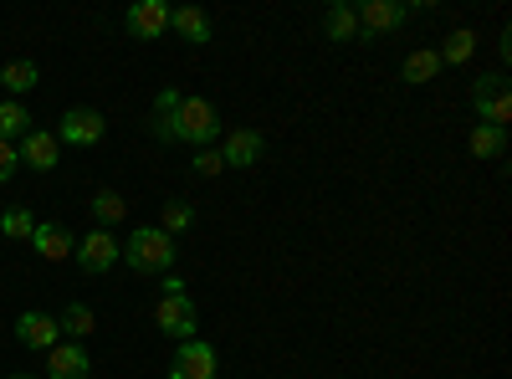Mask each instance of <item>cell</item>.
<instances>
[{"mask_svg":"<svg viewBox=\"0 0 512 379\" xmlns=\"http://www.w3.org/2000/svg\"><path fill=\"white\" fill-rule=\"evenodd\" d=\"M31 134V113L21 103H0V144H16Z\"/></svg>","mask_w":512,"mask_h":379,"instance_id":"7402d4cb","label":"cell"},{"mask_svg":"<svg viewBox=\"0 0 512 379\" xmlns=\"http://www.w3.org/2000/svg\"><path fill=\"white\" fill-rule=\"evenodd\" d=\"M0 231H6L11 241H31V231H36V216L26 205H11L6 216H0Z\"/></svg>","mask_w":512,"mask_h":379,"instance_id":"d4e9b609","label":"cell"},{"mask_svg":"<svg viewBox=\"0 0 512 379\" xmlns=\"http://www.w3.org/2000/svg\"><path fill=\"white\" fill-rule=\"evenodd\" d=\"M6 379H36V374H6Z\"/></svg>","mask_w":512,"mask_h":379,"instance_id":"83f0119b","label":"cell"},{"mask_svg":"<svg viewBox=\"0 0 512 379\" xmlns=\"http://www.w3.org/2000/svg\"><path fill=\"white\" fill-rule=\"evenodd\" d=\"M154 323L169 333V339H195V328H200V313H195V298L190 292H159V303H154Z\"/></svg>","mask_w":512,"mask_h":379,"instance_id":"3957f363","label":"cell"},{"mask_svg":"<svg viewBox=\"0 0 512 379\" xmlns=\"http://www.w3.org/2000/svg\"><path fill=\"white\" fill-rule=\"evenodd\" d=\"M472 154L477 159H502L507 154V129H497V123H477L472 129Z\"/></svg>","mask_w":512,"mask_h":379,"instance_id":"d6986e66","label":"cell"},{"mask_svg":"<svg viewBox=\"0 0 512 379\" xmlns=\"http://www.w3.org/2000/svg\"><path fill=\"white\" fill-rule=\"evenodd\" d=\"M149 134L159 144H195V149H205L210 139H221V113H216V103H205V98L164 88L154 98V113H149Z\"/></svg>","mask_w":512,"mask_h":379,"instance_id":"6da1fadb","label":"cell"},{"mask_svg":"<svg viewBox=\"0 0 512 379\" xmlns=\"http://www.w3.org/2000/svg\"><path fill=\"white\" fill-rule=\"evenodd\" d=\"M16 170H21V154H16V144H0V185H6Z\"/></svg>","mask_w":512,"mask_h":379,"instance_id":"4316f807","label":"cell"},{"mask_svg":"<svg viewBox=\"0 0 512 379\" xmlns=\"http://www.w3.org/2000/svg\"><path fill=\"white\" fill-rule=\"evenodd\" d=\"M436 57H441V67H461V62H472L477 57V36L472 31H451L446 41H441V47H436Z\"/></svg>","mask_w":512,"mask_h":379,"instance_id":"e0dca14e","label":"cell"},{"mask_svg":"<svg viewBox=\"0 0 512 379\" xmlns=\"http://www.w3.org/2000/svg\"><path fill=\"white\" fill-rule=\"evenodd\" d=\"M36 82H41V72H36V62H6V67H0V88H6V93H11V103H16L21 93H31V88H36Z\"/></svg>","mask_w":512,"mask_h":379,"instance_id":"ac0fdd59","label":"cell"},{"mask_svg":"<svg viewBox=\"0 0 512 379\" xmlns=\"http://www.w3.org/2000/svg\"><path fill=\"white\" fill-rule=\"evenodd\" d=\"M88 210H93V221H98V231H108V226H118V221L128 216V205H123V195H113V190H98Z\"/></svg>","mask_w":512,"mask_h":379,"instance_id":"cb8c5ba5","label":"cell"},{"mask_svg":"<svg viewBox=\"0 0 512 379\" xmlns=\"http://www.w3.org/2000/svg\"><path fill=\"white\" fill-rule=\"evenodd\" d=\"M16 154H21V164H31L36 175H47V170H57L62 144H57V134H47V129H31V134L16 144Z\"/></svg>","mask_w":512,"mask_h":379,"instance_id":"8fae6325","label":"cell"},{"mask_svg":"<svg viewBox=\"0 0 512 379\" xmlns=\"http://www.w3.org/2000/svg\"><path fill=\"white\" fill-rule=\"evenodd\" d=\"M190 226H195V205H190V200H164L159 231H164V236H180V231H190Z\"/></svg>","mask_w":512,"mask_h":379,"instance_id":"44dd1931","label":"cell"},{"mask_svg":"<svg viewBox=\"0 0 512 379\" xmlns=\"http://www.w3.org/2000/svg\"><path fill=\"white\" fill-rule=\"evenodd\" d=\"M93 374V359H88V349L82 344H57V349H47V379H88Z\"/></svg>","mask_w":512,"mask_h":379,"instance_id":"4fadbf2b","label":"cell"},{"mask_svg":"<svg viewBox=\"0 0 512 379\" xmlns=\"http://www.w3.org/2000/svg\"><path fill=\"white\" fill-rule=\"evenodd\" d=\"M323 31H328V41H359V16L349 0H333L323 11Z\"/></svg>","mask_w":512,"mask_h":379,"instance_id":"2e32d148","label":"cell"},{"mask_svg":"<svg viewBox=\"0 0 512 379\" xmlns=\"http://www.w3.org/2000/svg\"><path fill=\"white\" fill-rule=\"evenodd\" d=\"M216 369H221V359H216V349H210L200 333L185 339L175 349V359H169V379H216Z\"/></svg>","mask_w":512,"mask_h":379,"instance_id":"5b68a950","label":"cell"},{"mask_svg":"<svg viewBox=\"0 0 512 379\" xmlns=\"http://www.w3.org/2000/svg\"><path fill=\"white\" fill-rule=\"evenodd\" d=\"M175 251H180L175 236H164L159 226H139L134 236L118 246V262L134 267V272H144V277H154V272H169V267H175Z\"/></svg>","mask_w":512,"mask_h":379,"instance_id":"7a4b0ae2","label":"cell"},{"mask_svg":"<svg viewBox=\"0 0 512 379\" xmlns=\"http://www.w3.org/2000/svg\"><path fill=\"white\" fill-rule=\"evenodd\" d=\"M93 323H98V318H93V308H88V303H67V313L57 318V328L67 333L72 344H82V339H88V333H93Z\"/></svg>","mask_w":512,"mask_h":379,"instance_id":"ffe728a7","label":"cell"},{"mask_svg":"<svg viewBox=\"0 0 512 379\" xmlns=\"http://www.w3.org/2000/svg\"><path fill=\"white\" fill-rule=\"evenodd\" d=\"M103 134H108V123H103L98 108H67L62 113V129H57V144L93 149V144H103Z\"/></svg>","mask_w":512,"mask_h":379,"instance_id":"52a82bcc","label":"cell"},{"mask_svg":"<svg viewBox=\"0 0 512 379\" xmlns=\"http://www.w3.org/2000/svg\"><path fill=\"white\" fill-rule=\"evenodd\" d=\"M359 16V41L369 36H390L410 21V6H400V0H364V6H354Z\"/></svg>","mask_w":512,"mask_h":379,"instance_id":"8992f818","label":"cell"},{"mask_svg":"<svg viewBox=\"0 0 512 379\" xmlns=\"http://www.w3.org/2000/svg\"><path fill=\"white\" fill-rule=\"evenodd\" d=\"M190 170H195L200 180H216V175L226 170V164H221V154H216V149H195V164H190Z\"/></svg>","mask_w":512,"mask_h":379,"instance_id":"484cf974","label":"cell"},{"mask_svg":"<svg viewBox=\"0 0 512 379\" xmlns=\"http://www.w3.org/2000/svg\"><path fill=\"white\" fill-rule=\"evenodd\" d=\"M72 257H77V267L88 272V277H103L118 262V241H113V231H88V236L72 246Z\"/></svg>","mask_w":512,"mask_h":379,"instance_id":"ba28073f","label":"cell"},{"mask_svg":"<svg viewBox=\"0 0 512 379\" xmlns=\"http://www.w3.org/2000/svg\"><path fill=\"white\" fill-rule=\"evenodd\" d=\"M16 339L26 344V349H57L62 344V328H57V318L52 313H21L16 318Z\"/></svg>","mask_w":512,"mask_h":379,"instance_id":"7c38bea8","label":"cell"},{"mask_svg":"<svg viewBox=\"0 0 512 379\" xmlns=\"http://www.w3.org/2000/svg\"><path fill=\"white\" fill-rule=\"evenodd\" d=\"M169 31H180L185 41H210V16L200 6H169Z\"/></svg>","mask_w":512,"mask_h":379,"instance_id":"9a60e30c","label":"cell"},{"mask_svg":"<svg viewBox=\"0 0 512 379\" xmlns=\"http://www.w3.org/2000/svg\"><path fill=\"white\" fill-rule=\"evenodd\" d=\"M31 246H36V257H41V262H67L77 241H72V236H67V226H57V221H36Z\"/></svg>","mask_w":512,"mask_h":379,"instance_id":"5bb4252c","label":"cell"},{"mask_svg":"<svg viewBox=\"0 0 512 379\" xmlns=\"http://www.w3.org/2000/svg\"><path fill=\"white\" fill-rule=\"evenodd\" d=\"M123 26H128L134 41H159L169 31V6H164V0H134L128 16H123Z\"/></svg>","mask_w":512,"mask_h":379,"instance_id":"30bf717a","label":"cell"},{"mask_svg":"<svg viewBox=\"0 0 512 379\" xmlns=\"http://www.w3.org/2000/svg\"><path fill=\"white\" fill-rule=\"evenodd\" d=\"M436 72H441V57H436V47H425V52H410V57H405L400 82H431Z\"/></svg>","mask_w":512,"mask_h":379,"instance_id":"603a6c76","label":"cell"},{"mask_svg":"<svg viewBox=\"0 0 512 379\" xmlns=\"http://www.w3.org/2000/svg\"><path fill=\"white\" fill-rule=\"evenodd\" d=\"M221 164L226 170H251V164H262V154H267V134H256V129H236V134H226L221 139Z\"/></svg>","mask_w":512,"mask_h":379,"instance_id":"9c48e42d","label":"cell"},{"mask_svg":"<svg viewBox=\"0 0 512 379\" xmlns=\"http://www.w3.org/2000/svg\"><path fill=\"white\" fill-rule=\"evenodd\" d=\"M472 108H477V123H497V129H507L512 123V93H507L502 72H487L482 82H472Z\"/></svg>","mask_w":512,"mask_h":379,"instance_id":"277c9868","label":"cell"}]
</instances>
